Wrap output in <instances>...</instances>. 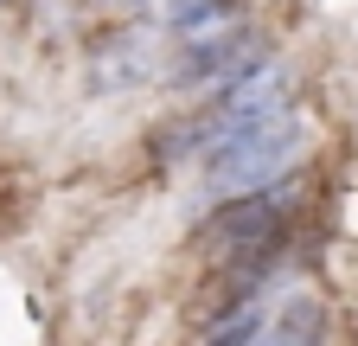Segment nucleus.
I'll return each instance as SVG.
<instances>
[{"instance_id": "f257e3e1", "label": "nucleus", "mask_w": 358, "mask_h": 346, "mask_svg": "<svg viewBox=\"0 0 358 346\" xmlns=\"http://www.w3.org/2000/svg\"><path fill=\"white\" fill-rule=\"evenodd\" d=\"M307 148V116L301 109H282L268 122H250L237 135H224L199 167H205V193L217 199H237V193H256V186H275L282 173H294Z\"/></svg>"}, {"instance_id": "f03ea898", "label": "nucleus", "mask_w": 358, "mask_h": 346, "mask_svg": "<svg viewBox=\"0 0 358 346\" xmlns=\"http://www.w3.org/2000/svg\"><path fill=\"white\" fill-rule=\"evenodd\" d=\"M262 58H275L268 32H256V26H224V32H205V39H186V46H179L173 83H179V90H211L217 97L224 83H237Z\"/></svg>"}, {"instance_id": "7ed1b4c3", "label": "nucleus", "mask_w": 358, "mask_h": 346, "mask_svg": "<svg viewBox=\"0 0 358 346\" xmlns=\"http://www.w3.org/2000/svg\"><path fill=\"white\" fill-rule=\"evenodd\" d=\"M90 77L103 90H134V83L154 77V39L148 32H115V39H96L90 52Z\"/></svg>"}, {"instance_id": "20e7f679", "label": "nucleus", "mask_w": 358, "mask_h": 346, "mask_svg": "<svg viewBox=\"0 0 358 346\" xmlns=\"http://www.w3.org/2000/svg\"><path fill=\"white\" fill-rule=\"evenodd\" d=\"M166 26L179 39H205V32H224V26H243V7L237 0H173Z\"/></svg>"}]
</instances>
